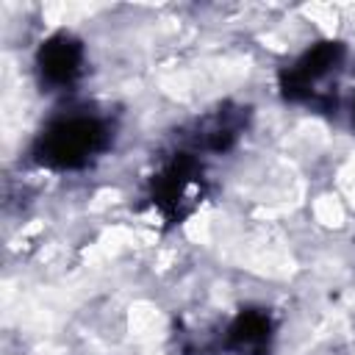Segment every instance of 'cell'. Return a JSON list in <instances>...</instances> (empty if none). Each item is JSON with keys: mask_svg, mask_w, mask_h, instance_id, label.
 I'll return each instance as SVG.
<instances>
[{"mask_svg": "<svg viewBox=\"0 0 355 355\" xmlns=\"http://www.w3.org/2000/svg\"><path fill=\"white\" fill-rule=\"evenodd\" d=\"M250 125V108L236 103H222L214 111L197 116L186 133V147L197 155H222L236 147Z\"/></svg>", "mask_w": 355, "mask_h": 355, "instance_id": "cell-5", "label": "cell"}, {"mask_svg": "<svg viewBox=\"0 0 355 355\" xmlns=\"http://www.w3.org/2000/svg\"><path fill=\"white\" fill-rule=\"evenodd\" d=\"M275 341V316L269 308H241L225 327L219 347L230 355H269Z\"/></svg>", "mask_w": 355, "mask_h": 355, "instance_id": "cell-6", "label": "cell"}, {"mask_svg": "<svg viewBox=\"0 0 355 355\" xmlns=\"http://www.w3.org/2000/svg\"><path fill=\"white\" fill-rule=\"evenodd\" d=\"M33 72L42 92H72L86 75V44L69 31L50 33L33 55Z\"/></svg>", "mask_w": 355, "mask_h": 355, "instance_id": "cell-4", "label": "cell"}, {"mask_svg": "<svg viewBox=\"0 0 355 355\" xmlns=\"http://www.w3.org/2000/svg\"><path fill=\"white\" fill-rule=\"evenodd\" d=\"M205 197L202 158L189 150H172L150 178V200L166 222H183Z\"/></svg>", "mask_w": 355, "mask_h": 355, "instance_id": "cell-3", "label": "cell"}, {"mask_svg": "<svg viewBox=\"0 0 355 355\" xmlns=\"http://www.w3.org/2000/svg\"><path fill=\"white\" fill-rule=\"evenodd\" d=\"M352 122H355V105H352Z\"/></svg>", "mask_w": 355, "mask_h": 355, "instance_id": "cell-7", "label": "cell"}, {"mask_svg": "<svg viewBox=\"0 0 355 355\" xmlns=\"http://www.w3.org/2000/svg\"><path fill=\"white\" fill-rule=\"evenodd\" d=\"M114 136L116 125L108 114L75 105L42 125L31 144V161L50 172H80L111 150Z\"/></svg>", "mask_w": 355, "mask_h": 355, "instance_id": "cell-1", "label": "cell"}, {"mask_svg": "<svg viewBox=\"0 0 355 355\" xmlns=\"http://www.w3.org/2000/svg\"><path fill=\"white\" fill-rule=\"evenodd\" d=\"M347 44L336 39H324L311 44L305 53H300L288 67L280 69L277 83L280 94L294 103L313 111H336L338 103V83L347 64Z\"/></svg>", "mask_w": 355, "mask_h": 355, "instance_id": "cell-2", "label": "cell"}]
</instances>
